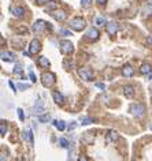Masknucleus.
I'll return each mask as SVG.
<instances>
[{
	"mask_svg": "<svg viewBox=\"0 0 152 161\" xmlns=\"http://www.w3.org/2000/svg\"><path fill=\"white\" fill-rule=\"evenodd\" d=\"M69 26H70V29L75 30V32H82V30L87 27V21H85L82 17H75V18L71 19Z\"/></svg>",
	"mask_w": 152,
	"mask_h": 161,
	"instance_id": "1",
	"label": "nucleus"
},
{
	"mask_svg": "<svg viewBox=\"0 0 152 161\" xmlns=\"http://www.w3.org/2000/svg\"><path fill=\"white\" fill-rule=\"evenodd\" d=\"M130 112H131V115L136 117H143L147 112L145 105L141 104V102H134V104L130 105Z\"/></svg>",
	"mask_w": 152,
	"mask_h": 161,
	"instance_id": "2",
	"label": "nucleus"
},
{
	"mask_svg": "<svg viewBox=\"0 0 152 161\" xmlns=\"http://www.w3.org/2000/svg\"><path fill=\"white\" fill-rule=\"evenodd\" d=\"M55 82H56V77H55V74H52V72H44V74H41L43 86L51 87V86H54L55 85Z\"/></svg>",
	"mask_w": 152,
	"mask_h": 161,
	"instance_id": "3",
	"label": "nucleus"
},
{
	"mask_svg": "<svg viewBox=\"0 0 152 161\" xmlns=\"http://www.w3.org/2000/svg\"><path fill=\"white\" fill-rule=\"evenodd\" d=\"M59 48L63 55H69L74 51V45H73V42L69 41V40H62L59 44Z\"/></svg>",
	"mask_w": 152,
	"mask_h": 161,
	"instance_id": "4",
	"label": "nucleus"
},
{
	"mask_svg": "<svg viewBox=\"0 0 152 161\" xmlns=\"http://www.w3.org/2000/svg\"><path fill=\"white\" fill-rule=\"evenodd\" d=\"M48 27H49V29H52V27H51L45 21H43V19H39V21L34 22V25H33L32 29H33V32H34V33H43L45 29H48Z\"/></svg>",
	"mask_w": 152,
	"mask_h": 161,
	"instance_id": "5",
	"label": "nucleus"
},
{
	"mask_svg": "<svg viewBox=\"0 0 152 161\" xmlns=\"http://www.w3.org/2000/svg\"><path fill=\"white\" fill-rule=\"evenodd\" d=\"M78 75L82 78L84 80H93V71L88 67H81L78 68Z\"/></svg>",
	"mask_w": 152,
	"mask_h": 161,
	"instance_id": "6",
	"label": "nucleus"
},
{
	"mask_svg": "<svg viewBox=\"0 0 152 161\" xmlns=\"http://www.w3.org/2000/svg\"><path fill=\"white\" fill-rule=\"evenodd\" d=\"M41 51V42L37 38H33L29 44V55H37Z\"/></svg>",
	"mask_w": 152,
	"mask_h": 161,
	"instance_id": "7",
	"label": "nucleus"
},
{
	"mask_svg": "<svg viewBox=\"0 0 152 161\" xmlns=\"http://www.w3.org/2000/svg\"><path fill=\"white\" fill-rule=\"evenodd\" d=\"M51 17L58 22H65L66 19H67V14H66V11H63V10H58V8L54 10V11H51Z\"/></svg>",
	"mask_w": 152,
	"mask_h": 161,
	"instance_id": "8",
	"label": "nucleus"
},
{
	"mask_svg": "<svg viewBox=\"0 0 152 161\" xmlns=\"http://www.w3.org/2000/svg\"><path fill=\"white\" fill-rule=\"evenodd\" d=\"M85 37H87L89 41H97L99 37H100V33H99L97 29H95V27H90V29L87 32Z\"/></svg>",
	"mask_w": 152,
	"mask_h": 161,
	"instance_id": "9",
	"label": "nucleus"
},
{
	"mask_svg": "<svg viewBox=\"0 0 152 161\" xmlns=\"http://www.w3.org/2000/svg\"><path fill=\"white\" fill-rule=\"evenodd\" d=\"M106 29H107V33L110 34V36H115L116 32L119 30V26H118L116 22H108V23L106 25Z\"/></svg>",
	"mask_w": 152,
	"mask_h": 161,
	"instance_id": "10",
	"label": "nucleus"
},
{
	"mask_svg": "<svg viewBox=\"0 0 152 161\" xmlns=\"http://www.w3.org/2000/svg\"><path fill=\"white\" fill-rule=\"evenodd\" d=\"M2 60L3 62H6V63H11V62H14L15 60V53H12V52H8V51H2Z\"/></svg>",
	"mask_w": 152,
	"mask_h": 161,
	"instance_id": "11",
	"label": "nucleus"
},
{
	"mask_svg": "<svg viewBox=\"0 0 152 161\" xmlns=\"http://www.w3.org/2000/svg\"><path fill=\"white\" fill-rule=\"evenodd\" d=\"M11 12H12L14 17H17V18H22V17L25 15V8L21 7V6H14L11 8Z\"/></svg>",
	"mask_w": 152,
	"mask_h": 161,
	"instance_id": "12",
	"label": "nucleus"
},
{
	"mask_svg": "<svg viewBox=\"0 0 152 161\" xmlns=\"http://www.w3.org/2000/svg\"><path fill=\"white\" fill-rule=\"evenodd\" d=\"M122 75L126 78H130L134 75V68L130 66V64H125V66L122 67Z\"/></svg>",
	"mask_w": 152,
	"mask_h": 161,
	"instance_id": "13",
	"label": "nucleus"
},
{
	"mask_svg": "<svg viewBox=\"0 0 152 161\" xmlns=\"http://www.w3.org/2000/svg\"><path fill=\"white\" fill-rule=\"evenodd\" d=\"M123 94H125L126 99H133V96H134L133 86H130V85H126V86L123 87Z\"/></svg>",
	"mask_w": 152,
	"mask_h": 161,
	"instance_id": "14",
	"label": "nucleus"
},
{
	"mask_svg": "<svg viewBox=\"0 0 152 161\" xmlns=\"http://www.w3.org/2000/svg\"><path fill=\"white\" fill-rule=\"evenodd\" d=\"M52 99L56 104H63V101H65V97L59 92H52Z\"/></svg>",
	"mask_w": 152,
	"mask_h": 161,
	"instance_id": "15",
	"label": "nucleus"
},
{
	"mask_svg": "<svg viewBox=\"0 0 152 161\" xmlns=\"http://www.w3.org/2000/svg\"><path fill=\"white\" fill-rule=\"evenodd\" d=\"M151 71H152L151 64H148V63H144V64H141V67H140V72H141V74L148 75V74H151Z\"/></svg>",
	"mask_w": 152,
	"mask_h": 161,
	"instance_id": "16",
	"label": "nucleus"
},
{
	"mask_svg": "<svg viewBox=\"0 0 152 161\" xmlns=\"http://www.w3.org/2000/svg\"><path fill=\"white\" fill-rule=\"evenodd\" d=\"M39 66L44 67V68H48V67L51 66V63L45 56H41V57H39Z\"/></svg>",
	"mask_w": 152,
	"mask_h": 161,
	"instance_id": "17",
	"label": "nucleus"
},
{
	"mask_svg": "<svg viewBox=\"0 0 152 161\" xmlns=\"http://www.w3.org/2000/svg\"><path fill=\"white\" fill-rule=\"evenodd\" d=\"M54 126L59 130V131H63L66 128V123L63 122V120H54Z\"/></svg>",
	"mask_w": 152,
	"mask_h": 161,
	"instance_id": "18",
	"label": "nucleus"
},
{
	"mask_svg": "<svg viewBox=\"0 0 152 161\" xmlns=\"http://www.w3.org/2000/svg\"><path fill=\"white\" fill-rule=\"evenodd\" d=\"M93 139H95V137H93V135H90V132H85V135L82 137V142H85L87 145H89Z\"/></svg>",
	"mask_w": 152,
	"mask_h": 161,
	"instance_id": "19",
	"label": "nucleus"
},
{
	"mask_svg": "<svg viewBox=\"0 0 152 161\" xmlns=\"http://www.w3.org/2000/svg\"><path fill=\"white\" fill-rule=\"evenodd\" d=\"M45 11H54V10H56V3L55 2H48L47 6L44 7Z\"/></svg>",
	"mask_w": 152,
	"mask_h": 161,
	"instance_id": "20",
	"label": "nucleus"
},
{
	"mask_svg": "<svg viewBox=\"0 0 152 161\" xmlns=\"http://www.w3.org/2000/svg\"><path fill=\"white\" fill-rule=\"evenodd\" d=\"M119 138V135H118V132L114 131V130H111V131H108V139L110 141H116Z\"/></svg>",
	"mask_w": 152,
	"mask_h": 161,
	"instance_id": "21",
	"label": "nucleus"
},
{
	"mask_svg": "<svg viewBox=\"0 0 152 161\" xmlns=\"http://www.w3.org/2000/svg\"><path fill=\"white\" fill-rule=\"evenodd\" d=\"M95 22H96V25H99V26H104V25H106L104 17H100V15L95 18Z\"/></svg>",
	"mask_w": 152,
	"mask_h": 161,
	"instance_id": "22",
	"label": "nucleus"
},
{
	"mask_svg": "<svg viewBox=\"0 0 152 161\" xmlns=\"http://www.w3.org/2000/svg\"><path fill=\"white\" fill-rule=\"evenodd\" d=\"M7 132V126H6V122H2L0 123V135L2 137H4Z\"/></svg>",
	"mask_w": 152,
	"mask_h": 161,
	"instance_id": "23",
	"label": "nucleus"
},
{
	"mask_svg": "<svg viewBox=\"0 0 152 161\" xmlns=\"http://www.w3.org/2000/svg\"><path fill=\"white\" fill-rule=\"evenodd\" d=\"M92 6V0H81V7L82 8H89Z\"/></svg>",
	"mask_w": 152,
	"mask_h": 161,
	"instance_id": "24",
	"label": "nucleus"
},
{
	"mask_svg": "<svg viewBox=\"0 0 152 161\" xmlns=\"http://www.w3.org/2000/svg\"><path fill=\"white\" fill-rule=\"evenodd\" d=\"M14 74L19 75V77L22 75V64H21V63H18V64L15 66V68H14Z\"/></svg>",
	"mask_w": 152,
	"mask_h": 161,
	"instance_id": "25",
	"label": "nucleus"
},
{
	"mask_svg": "<svg viewBox=\"0 0 152 161\" xmlns=\"http://www.w3.org/2000/svg\"><path fill=\"white\" fill-rule=\"evenodd\" d=\"M24 139H29L30 143H33V135H32V131H27V132H24Z\"/></svg>",
	"mask_w": 152,
	"mask_h": 161,
	"instance_id": "26",
	"label": "nucleus"
},
{
	"mask_svg": "<svg viewBox=\"0 0 152 161\" xmlns=\"http://www.w3.org/2000/svg\"><path fill=\"white\" fill-rule=\"evenodd\" d=\"M81 123H82V124H90V123H93V120L90 119V117H87V116H84V117H81Z\"/></svg>",
	"mask_w": 152,
	"mask_h": 161,
	"instance_id": "27",
	"label": "nucleus"
},
{
	"mask_svg": "<svg viewBox=\"0 0 152 161\" xmlns=\"http://www.w3.org/2000/svg\"><path fill=\"white\" fill-rule=\"evenodd\" d=\"M39 120H40L41 123L49 122V115H40V116H39Z\"/></svg>",
	"mask_w": 152,
	"mask_h": 161,
	"instance_id": "28",
	"label": "nucleus"
},
{
	"mask_svg": "<svg viewBox=\"0 0 152 161\" xmlns=\"http://www.w3.org/2000/svg\"><path fill=\"white\" fill-rule=\"evenodd\" d=\"M59 143H60V146L65 147V149H67V147H69V142H67V139H65V138H60Z\"/></svg>",
	"mask_w": 152,
	"mask_h": 161,
	"instance_id": "29",
	"label": "nucleus"
},
{
	"mask_svg": "<svg viewBox=\"0 0 152 161\" xmlns=\"http://www.w3.org/2000/svg\"><path fill=\"white\" fill-rule=\"evenodd\" d=\"M49 0H36V4L37 6H45Z\"/></svg>",
	"mask_w": 152,
	"mask_h": 161,
	"instance_id": "30",
	"label": "nucleus"
},
{
	"mask_svg": "<svg viewBox=\"0 0 152 161\" xmlns=\"http://www.w3.org/2000/svg\"><path fill=\"white\" fill-rule=\"evenodd\" d=\"M60 34H63V36H71L70 30H67V29H60Z\"/></svg>",
	"mask_w": 152,
	"mask_h": 161,
	"instance_id": "31",
	"label": "nucleus"
},
{
	"mask_svg": "<svg viewBox=\"0 0 152 161\" xmlns=\"http://www.w3.org/2000/svg\"><path fill=\"white\" fill-rule=\"evenodd\" d=\"M18 116H19V120H24V111L21 109V108H18Z\"/></svg>",
	"mask_w": 152,
	"mask_h": 161,
	"instance_id": "32",
	"label": "nucleus"
},
{
	"mask_svg": "<svg viewBox=\"0 0 152 161\" xmlns=\"http://www.w3.org/2000/svg\"><path fill=\"white\" fill-rule=\"evenodd\" d=\"M96 3L100 4V6H106V3H107V0H96Z\"/></svg>",
	"mask_w": 152,
	"mask_h": 161,
	"instance_id": "33",
	"label": "nucleus"
},
{
	"mask_svg": "<svg viewBox=\"0 0 152 161\" xmlns=\"http://www.w3.org/2000/svg\"><path fill=\"white\" fill-rule=\"evenodd\" d=\"M29 75H30V79H32V82H36V80H37V79H36V75L33 74V72H32V71H30V72H29Z\"/></svg>",
	"mask_w": 152,
	"mask_h": 161,
	"instance_id": "34",
	"label": "nucleus"
},
{
	"mask_svg": "<svg viewBox=\"0 0 152 161\" xmlns=\"http://www.w3.org/2000/svg\"><path fill=\"white\" fill-rule=\"evenodd\" d=\"M0 161H7V157L3 152H2V154H0Z\"/></svg>",
	"mask_w": 152,
	"mask_h": 161,
	"instance_id": "35",
	"label": "nucleus"
},
{
	"mask_svg": "<svg viewBox=\"0 0 152 161\" xmlns=\"http://www.w3.org/2000/svg\"><path fill=\"white\" fill-rule=\"evenodd\" d=\"M78 161H88V158L85 157V156H80V158H78Z\"/></svg>",
	"mask_w": 152,
	"mask_h": 161,
	"instance_id": "36",
	"label": "nucleus"
},
{
	"mask_svg": "<svg viewBox=\"0 0 152 161\" xmlns=\"http://www.w3.org/2000/svg\"><path fill=\"white\" fill-rule=\"evenodd\" d=\"M75 127H77V124H75V122H73V124H70V127H69V128H70V130H74Z\"/></svg>",
	"mask_w": 152,
	"mask_h": 161,
	"instance_id": "37",
	"label": "nucleus"
},
{
	"mask_svg": "<svg viewBox=\"0 0 152 161\" xmlns=\"http://www.w3.org/2000/svg\"><path fill=\"white\" fill-rule=\"evenodd\" d=\"M96 86H97L99 89H104V84H96Z\"/></svg>",
	"mask_w": 152,
	"mask_h": 161,
	"instance_id": "38",
	"label": "nucleus"
},
{
	"mask_svg": "<svg viewBox=\"0 0 152 161\" xmlns=\"http://www.w3.org/2000/svg\"><path fill=\"white\" fill-rule=\"evenodd\" d=\"M18 87H21V89H26L27 86H26V85H22V84H19V85H18Z\"/></svg>",
	"mask_w": 152,
	"mask_h": 161,
	"instance_id": "39",
	"label": "nucleus"
},
{
	"mask_svg": "<svg viewBox=\"0 0 152 161\" xmlns=\"http://www.w3.org/2000/svg\"><path fill=\"white\" fill-rule=\"evenodd\" d=\"M149 90H151V93H152V85H151V86H149Z\"/></svg>",
	"mask_w": 152,
	"mask_h": 161,
	"instance_id": "40",
	"label": "nucleus"
}]
</instances>
